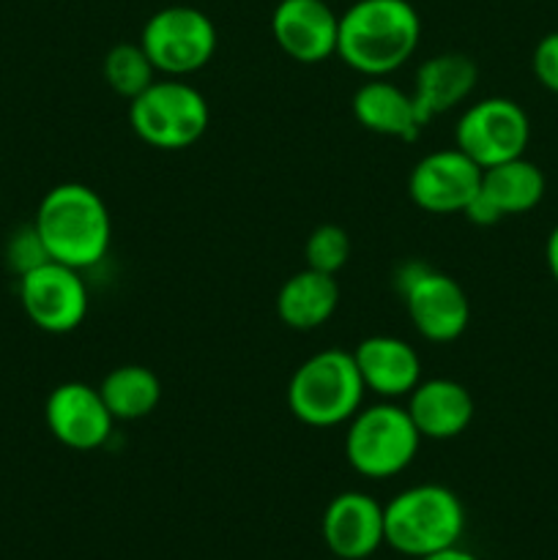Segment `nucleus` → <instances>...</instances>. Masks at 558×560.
<instances>
[{
	"label": "nucleus",
	"instance_id": "nucleus-10",
	"mask_svg": "<svg viewBox=\"0 0 558 560\" xmlns=\"http://www.w3.org/2000/svg\"><path fill=\"white\" fill-rule=\"evenodd\" d=\"M20 304L36 328L69 334L85 320L88 288L77 268L47 260L20 277Z\"/></svg>",
	"mask_w": 558,
	"mask_h": 560
},
{
	"label": "nucleus",
	"instance_id": "nucleus-9",
	"mask_svg": "<svg viewBox=\"0 0 558 560\" xmlns=\"http://www.w3.org/2000/svg\"><path fill=\"white\" fill-rule=\"evenodd\" d=\"M531 140V120L518 102L503 96L479 98L463 109L454 126V148L481 170L523 156Z\"/></svg>",
	"mask_w": 558,
	"mask_h": 560
},
{
	"label": "nucleus",
	"instance_id": "nucleus-14",
	"mask_svg": "<svg viewBox=\"0 0 558 560\" xmlns=\"http://www.w3.org/2000/svg\"><path fill=\"white\" fill-rule=\"evenodd\" d=\"M323 541L339 560H364L386 545L383 506L367 492H339L323 512Z\"/></svg>",
	"mask_w": 558,
	"mask_h": 560
},
{
	"label": "nucleus",
	"instance_id": "nucleus-19",
	"mask_svg": "<svg viewBox=\"0 0 558 560\" xmlns=\"http://www.w3.org/2000/svg\"><path fill=\"white\" fill-rule=\"evenodd\" d=\"M339 284L332 273L304 268L284 279L277 293V315L293 331H315L337 312Z\"/></svg>",
	"mask_w": 558,
	"mask_h": 560
},
{
	"label": "nucleus",
	"instance_id": "nucleus-11",
	"mask_svg": "<svg viewBox=\"0 0 558 560\" xmlns=\"http://www.w3.org/2000/svg\"><path fill=\"white\" fill-rule=\"evenodd\" d=\"M481 184V167L460 148L421 156L408 178V195L427 213H463Z\"/></svg>",
	"mask_w": 558,
	"mask_h": 560
},
{
	"label": "nucleus",
	"instance_id": "nucleus-17",
	"mask_svg": "<svg viewBox=\"0 0 558 560\" xmlns=\"http://www.w3.org/2000/svg\"><path fill=\"white\" fill-rule=\"evenodd\" d=\"M476 77H479V69L463 52H441L425 60L416 71V85L410 93L421 124L427 126L430 120L460 107L474 91Z\"/></svg>",
	"mask_w": 558,
	"mask_h": 560
},
{
	"label": "nucleus",
	"instance_id": "nucleus-21",
	"mask_svg": "<svg viewBox=\"0 0 558 560\" xmlns=\"http://www.w3.org/2000/svg\"><path fill=\"white\" fill-rule=\"evenodd\" d=\"M98 392L115 421H140L156 410L162 399V383L148 366L124 364L104 375Z\"/></svg>",
	"mask_w": 558,
	"mask_h": 560
},
{
	"label": "nucleus",
	"instance_id": "nucleus-7",
	"mask_svg": "<svg viewBox=\"0 0 558 560\" xmlns=\"http://www.w3.org/2000/svg\"><path fill=\"white\" fill-rule=\"evenodd\" d=\"M140 44L159 74L189 77L206 69L217 52V25L195 5H164L148 16Z\"/></svg>",
	"mask_w": 558,
	"mask_h": 560
},
{
	"label": "nucleus",
	"instance_id": "nucleus-15",
	"mask_svg": "<svg viewBox=\"0 0 558 560\" xmlns=\"http://www.w3.org/2000/svg\"><path fill=\"white\" fill-rule=\"evenodd\" d=\"M353 361L367 392L383 399L408 397L421 381L419 353L399 337L375 334L361 339L353 350Z\"/></svg>",
	"mask_w": 558,
	"mask_h": 560
},
{
	"label": "nucleus",
	"instance_id": "nucleus-16",
	"mask_svg": "<svg viewBox=\"0 0 558 560\" xmlns=\"http://www.w3.org/2000/svg\"><path fill=\"white\" fill-rule=\"evenodd\" d=\"M408 413L421 441H452L468 430L476 408L463 383L432 377L419 381V386L408 394Z\"/></svg>",
	"mask_w": 558,
	"mask_h": 560
},
{
	"label": "nucleus",
	"instance_id": "nucleus-2",
	"mask_svg": "<svg viewBox=\"0 0 558 560\" xmlns=\"http://www.w3.org/2000/svg\"><path fill=\"white\" fill-rule=\"evenodd\" d=\"M33 228L49 260L63 262L77 271L102 262L113 241L107 206L85 184L53 186L38 202Z\"/></svg>",
	"mask_w": 558,
	"mask_h": 560
},
{
	"label": "nucleus",
	"instance_id": "nucleus-8",
	"mask_svg": "<svg viewBox=\"0 0 558 560\" xmlns=\"http://www.w3.org/2000/svg\"><path fill=\"white\" fill-rule=\"evenodd\" d=\"M397 288L410 323L427 342H454L468 328V295L449 273L427 268L421 262H408L399 271Z\"/></svg>",
	"mask_w": 558,
	"mask_h": 560
},
{
	"label": "nucleus",
	"instance_id": "nucleus-12",
	"mask_svg": "<svg viewBox=\"0 0 558 560\" xmlns=\"http://www.w3.org/2000/svg\"><path fill=\"white\" fill-rule=\"evenodd\" d=\"M44 419H47V430L53 432L55 441L74 452L102 448L115 427L113 413L104 405L98 386L93 388L80 381L60 383L49 392Z\"/></svg>",
	"mask_w": 558,
	"mask_h": 560
},
{
	"label": "nucleus",
	"instance_id": "nucleus-5",
	"mask_svg": "<svg viewBox=\"0 0 558 560\" xmlns=\"http://www.w3.org/2000/svg\"><path fill=\"white\" fill-rule=\"evenodd\" d=\"M421 435L408 408L394 402H377L359 408L345 432V457L350 468L372 481L403 474L419 452Z\"/></svg>",
	"mask_w": 558,
	"mask_h": 560
},
{
	"label": "nucleus",
	"instance_id": "nucleus-25",
	"mask_svg": "<svg viewBox=\"0 0 558 560\" xmlns=\"http://www.w3.org/2000/svg\"><path fill=\"white\" fill-rule=\"evenodd\" d=\"M531 69L545 91L558 93V31L539 38V44L534 47V58H531Z\"/></svg>",
	"mask_w": 558,
	"mask_h": 560
},
{
	"label": "nucleus",
	"instance_id": "nucleus-26",
	"mask_svg": "<svg viewBox=\"0 0 558 560\" xmlns=\"http://www.w3.org/2000/svg\"><path fill=\"white\" fill-rule=\"evenodd\" d=\"M545 257H547V268H550L553 279H556V284H558V224L550 230V235H547Z\"/></svg>",
	"mask_w": 558,
	"mask_h": 560
},
{
	"label": "nucleus",
	"instance_id": "nucleus-20",
	"mask_svg": "<svg viewBox=\"0 0 558 560\" xmlns=\"http://www.w3.org/2000/svg\"><path fill=\"white\" fill-rule=\"evenodd\" d=\"M479 195L498 211V217H520L534 211L545 197V175L525 156L481 170Z\"/></svg>",
	"mask_w": 558,
	"mask_h": 560
},
{
	"label": "nucleus",
	"instance_id": "nucleus-23",
	"mask_svg": "<svg viewBox=\"0 0 558 560\" xmlns=\"http://www.w3.org/2000/svg\"><path fill=\"white\" fill-rule=\"evenodd\" d=\"M306 268L337 277L350 257V238L339 224H321L310 233L304 246Z\"/></svg>",
	"mask_w": 558,
	"mask_h": 560
},
{
	"label": "nucleus",
	"instance_id": "nucleus-27",
	"mask_svg": "<svg viewBox=\"0 0 558 560\" xmlns=\"http://www.w3.org/2000/svg\"><path fill=\"white\" fill-rule=\"evenodd\" d=\"M419 560H476L470 552L460 550V547H449V550H441V552H432V556L427 558H419Z\"/></svg>",
	"mask_w": 558,
	"mask_h": 560
},
{
	"label": "nucleus",
	"instance_id": "nucleus-4",
	"mask_svg": "<svg viewBox=\"0 0 558 560\" xmlns=\"http://www.w3.org/2000/svg\"><path fill=\"white\" fill-rule=\"evenodd\" d=\"M364 394L353 353L328 348L295 366L288 383V408L306 427H339L359 413Z\"/></svg>",
	"mask_w": 558,
	"mask_h": 560
},
{
	"label": "nucleus",
	"instance_id": "nucleus-18",
	"mask_svg": "<svg viewBox=\"0 0 558 560\" xmlns=\"http://www.w3.org/2000/svg\"><path fill=\"white\" fill-rule=\"evenodd\" d=\"M353 118L367 131L394 140H416L425 129L410 93L386 82L383 77H370V82L353 93Z\"/></svg>",
	"mask_w": 558,
	"mask_h": 560
},
{
	"label": "nucleus",
	"instance_id": "nucleus-1",
	"mask_svg": "<svg viewBox=\"0 0 558 560\" xmlns=\"http://www.w3.org/2000/svg\"><path fill=\"white\" fill-rule=\"evenodd\" d=\"M421 38L419 11L408 0H356L339 14L337 55L364 77L403 69Z\"/></svg>",
	"mask_w": 558,
	"mask_h": 560
},
{
	"label": "nucleus",
	"instance_id": "nucleus-13",
	"mask_svg": "<svg viewBox=\"0 0 558 560\" xmlns=\"http://www.w3.org/2000/svg\"><path fill=\"white\" fill-rule=\"evenodd\" d=\"M271 36L288 58L323 63L337 55L339 14L326 0H279L271 14Z\"/></svg>",
	"mask_w": 558,
	"mask_h": 560
},
{
	"label": "nucleus",
	"instance_id": "nucleus-24",
	"mask_svg": "<svg viewBox=\"0 0 558 560\" xmlns=\"http://www.w3.org/2000/svg\"><path fill=\"white\" fill-rule=\"evenodd\" d=\"M5 260H9L11 271L16 273V279L22 277V273L33 271V268H38L42 262L49 260L47 249H44L42 238H38L36 228H22L20 233L11 235L9 246H5Z\"/></svg>",
	"mask_w": 558,
	"mask_h": 560
},
{
	"label": "nucleus",
	"instance_id": "nucleus-22",
	"mask_svg": "<svg viewBox=\"0 0 558 560\" xmlns=\"http://www.w3.org/2000/svg\"><path fill=\"white\" fill-rule=\"evenodd\" d=\"M104 80L118 96L137 98L151 82H156V66L146 55L142 44H115L104 58Z\"/></svg>",
	"mask_w": 558,
	"mask_h": 560
},
{
	"label": "nucleus",
	"instance_id": "nucleus-3",
	"mask_svg": "<svg viewBox=\"0 0 558 560\" xmlns=\"http://www.w3.org/2000/svg\"><path fill=\"white\" fill-rule=\"evenodd\" d=\"M386 545L399 556L427 558L457 547L465 530V509L443 485H416L383 506Z\"/></svg>",
	"mask_w": 558,
	"mask_h": 560
},
{
	"label": "nucleus",
	"instance_id": "nucleus-6",
	"mask_svg": "<svg viewBox=\"0 0 558 560\" xmlns=\"http://www.w3.org/2000/svg\"><path fill=\"white\" fill-rule=\"evenodd\" d=\"M211 109L206 96L181 77L151 82L129 102V124L146 145L159 151H181L206 135Z\"/></svg>",
	"mask_w": 558,
	"mask_h": 560
}]
</instances>
